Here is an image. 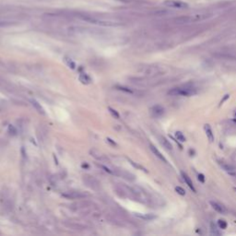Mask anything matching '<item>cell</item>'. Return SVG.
Masks as SVG:
<instances>
[{
    "instance_id": "cell-1",
    "label": "cell",
    "mask_w": 236,
    "mask_h": 236,
    "mask_svg": "<svg viewBox=\"0 0 236 236\" xmlns=\"http://www.w3.org/2000/svg\"><path fill=\"white\" fill-rule=\"evenodd\" d=\"M196 91L192 87H184V88H175L172 89L169 93L172 95H181V96H190L195 94Z\"/></svg>"
},
{
    "instance_id": "cell-2",
    "label": "cell",
    "mask_w": 236,
    "mask_h": 236,
    "mask_svg": "<svg viewBox=\"0 0 236 236\" xmlns=\"http://www.w3.org/2000/svg\"><path fill=\"white\" fill-rule=\"evenodd\" d=\"M163 3L165 6L174 7V9H186L188 7L186 2L180 1V0H165Z\"/></svg>"
},
{
    "instance_id": "cell-3",
    "label": "cell",
    "mask_w": 236,
    "mask_h": 236,
    "mask_svg": "<svg viewBox=\"0 0 236 236\" xmlns=\"http://www.w3.org/2000/svg\"><path fill=\"white\" fill-rule=\"evenodd\" d=\"M149 148H150V150L153 152V154H155L156 157H158V158H159L160 160H163L164 162H167V160L164 158L163 155L162 154V153H160V151L159 149L157 148L155 146H153V145H150V146H149Z\"/></svg>"
},
{
    "instance_id": "cell-4",
    "label": "cell",
    "mask_w": 236,
    "mask_h": 236,
    "mask_svg": "<svg viewBox=\"0 0 236 236\" xmlns=\"http://www.w3.org/2000/svg\"><path fill=\"white\" fill-rule=\"evenodd\" d=\"M210 205L211 207L214 208V209L219 212V213H221V214H224L226 212V209H225V207H224L222 205H221V204H219L217 202H213V201H211L210 202Z\"/></svg>"
},
{
    "instance_id": "cell-5",
    "label": "cell",
    "mask_w": 236,
    "mask_h": 236,
    "mask_svg": "<svg viewBox=\"0 0 236 236\" xmlns=\"http://www.w3.org/2000/svg\"><path fill=\"white\" fill-rule=\"evenodd\" d=\"M63 196H65L66 198H70V199H76V198H84L85 195H82L80 193H76V192H71L69 194H63Z\"/></svg>"
},
{
    "instance_id": "cell-6",
    "label": "cell",
    "mask_w": 236,
    "mask_h": 236,
    "mask_svg": "<svg viewBox=\"0 0 236 236\" xmlns=\"http://www.w3.org/2000/svg\"><path fill=\"white\" fill-rule=\"evenodd\" d=\"M163 113H164V110L162 106H160V105H156L152 108V113L154 116L159 117L160 115H162Z\"/></svg>"
},
{
    "instance_id": "cell-7",
    "label": "cell",
    "mask_w": 236,
    "mask_h": 236,
    "mask_svg": "<svg viewBox=\"0 0 236 236\" xmlns=\"http://www.w3.org/2000/svg\"><path fill=\"white\" fill-rule=\"evenodd\" d=\"M182 176H183L184 181L186 182V184H187V186H189L190 189H192L193 192H196V189H195V187H194V184H193L191 179L189 178V176H188L186 174H184V172H182Z\"/></svg>"
},
{
    "instance_id": "cell-8",
    "label": "cell",
    "mask_w": 236,
    "mask_h": 236,
    "mask_svg": "<svg viewBox=\"0 0 236 236\" xmlns=\"http://www.w3.org/2000/svg\"><path fill=\"white\" fill-rule=\"evenodd\" d=\"M205 131H206V135L207 137V139L208 140L210 141V142H212V141L214 140V135H213V132H212L211 130V127H210V125H205Z\"/></svg>"
},
{
    "instance_id": "cell-9",
    "label": "cell",
    "mask_w": 236,
    "mask_h": 236,
    "mask_svg": "<svg viewBox=\"0 0 236 236\" xmlns=\"http://www.w3.org/2000/svg\"><path fill=\"white\" fill-rule=\"evenodd\" d=\"M30 103H31V104H32L33 107H34L35 109H36V111H37L38 113H42V115H44V108H42V106H41V104L38 103V101H36L35 100H31Z\"/></svg>"
},
{
    "instance_id": "cell-10",
    "label": "cell",
    "mask_w": 236,
    "mask_h": 236,
    "mask_svg": "<svg viewBox=\"0 0 236 236\" xmlns=\"http://www.w3.org/2000/svg\"><path fill=\"white\" fill-rule=\"evenodd\" d=\"M90 154H91V156H93L95 159L99 160H107V159H106L105 157H104V155H103L101 152H99L98 150H95V149H92V150H90Z\"/></svg>"
},
{
    "instance_id": "cell-11",
    "label": "cell",
    "mask_w": 236,
    "mask_h": 236,
    "mask_svg": "<svg viewBox=\"0 0 236 236\" xmlns=\"http://www.w3.org/2000/svg\"><path fill=\"white\" fill-rule=\"evenodd\" d=\"M160 143H162V146L166 149H168V150H172V146L171 142L167 139H165L164 137H160Z\"/></svg>"
},
{
    "instance_id": "cell-12",
    "label": "cell",
    "mask_w": 236,
    "mask_h": 236,
    "mask_svg": "<svg viewBox=\"0 0 236 236\" xmlns=\"http://www.w3.org/2000/svg\"><path fill=\"white\" fill-rule=\"evenodd\" d=\"M80 80L84 84H88L90 82V78L86 74H81L80 76Z\"/></svg>"
},
{
    "instance_id": "cell-13",
    "label": "cell",
    "mask_w": 236,
    "mask_h": 236,
    "mask_svg": "<svg viewBox=\"0 0 236 236\" xmlns=\"http://www.w3.org/2000/svg\"><path fill=\"white\" fill-rule=\"evenodd\" d=\"M210 231H211V234H213V235H219L221 234V233L219 231V229L214 223L210 224Z\"/></svg>"
},
{
    "instance_id": "cell-14",
    "label": "cell",
    "mask_w": 236,
    "mask_h": 236,
    "mask_svg": "<svg viewBox=\"0 0 236 236\" xmlns=\"http://www.w3.org/2000/svg\"><path fill=\"white\" fill-rule=\"evenodd\" d=\"M175 137L177 139V140L181 141V142H184V141H186V137H184L183 135V133L180 131H177L175 133Z\"/></svg>"
},
{
    "instance_id": "cell-15",
    "label": "cell",
    "mask_w": 236,
    "mask_h": 236,
    "mask_svg": "<svg viewBox=\"0 0 236 236\" xmlns=\"http://www.w3.org/2000/svg\"><path fill=\"white\" fill-rule=\"evenodd\" d=\"M219 164H221V166L226 172H233L234 171V169H233V167H231V166H230V165H227V164L223 163V162H219Z\"/></svg>"
},
{
    "instance_id": "cell-16",
    "label": "cell",
    "mask_w": 236,
    "mask_h": 236,
    "mask_svg": "<svg viewBox=\"0 0 236 236\" xmlns=\"http://www.w3.org/2000/svg\"><path fill=\"white\" fill-rule=\"evenodd\" d=\"M218 225L219 227L221 228V229H226V227H227V223L225 221H223V219H219V221H218Z\"/></svg>"
},
{
    "instance_id": "cell-17",
    "label": "cell",
    "mask_w": 236,
    "mask_h": 236,
    "mask_svg": "<svg viewBox=\"0 0 236 236\" xmlns=\"http://www.w3.org/2000/svg\"><path fill=\"white\" fill-rule=\"evenodd\" d=\"M175 191L178 193L179 195H181V196H184V195H186V190H184V188L181 187V186H176L175 187Z\"/></svg>"
},
{
    "instance_id": "cell-18",
    "label": "cell",
    "mask_w": 236,
    "mask_h": 236,
    "mask_svg": "<svg viewBox=\"0 0 236 236\" xmlns=\"http://www.w3.org/2000/svg\"><path fill=\"white\" fill-rule=\"evenodd\" d=\"M108 109H109L110 113H111L112 115H113V116H115V118H117V119H118V118H119V115H118V113L115 111V110H113V108H111V107H109Z\"/></svg>"
},
{
    "instance_id": "cell-19",
    "label": "cell",
    "mask_w": 236,
    "mask_h": 236,
    "mask_svg": "<svg viewBox=\"0 0 236 236\" xmlns=\"http://www.w3.org/2000/svg\"><path fill=\"white\" fill-rule=\"evenodd\" d=\"M9 131L10 132V134H12V135H16V134H17V130H16V128L13 127V125H9Z\"/></svg>"
},
{
    "instance_id": "cell-20",
    "label": "cell",
    "mask_w": 236,
    "mask_h": 236,
    "mask_svg": "<svg viewBox=\"0 0 236 236\" xmlns=\"http://www.w3.org/2000/svg\"><path fill=\"white\" fill-rule=\"evenodd\" d=\"M66 63H68V66H71V68H75V64H74V63H73L71 60H70V59L66 58Z\"/></svg>"
},
{
    "instance_id": "cell-21",
    "label": "cell",
    "mask_w": 236,
    "mask_h": 236,
    "mask_svg": "<svg viewBox=\"0 0 236 236\" xmlns=\"http://www.w3.org/2000/svg\"><path fill=\"white\" fill-rule=\"evenodd\" d=\"M198 180L201 181L202 183L205 182V178H204V175L203 174H198Z\"/></svg>"
},
{
    "instance_id": "cell-22",
    "label": "cell",
    "mask_w": 236,
    "mask_h": 236,
    "mask_svg": "<svg viewBox=\"0 0 236 236\" xmlns=\"http://www.w3.org/2000/svg\"><path fill=\"white\" fill-rule=\"evenodd\" d=\"M6 24H9V23H7V22H0V26H4V25H6Z\"/></svg>"
}]
</instances>
